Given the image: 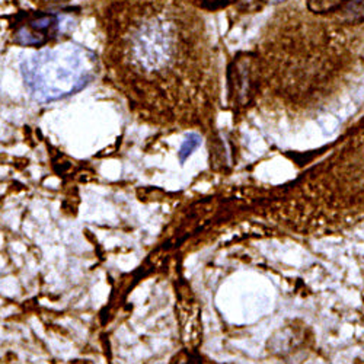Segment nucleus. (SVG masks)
I'll return each mask as SVG.
<instances>
[{"mask_svg": "<svg viewBox=\"0 0 364 364\" xmlns=\"http://www.w3.org/2000/svg\"><path fill=\"white\" fill-rule=\"evenodd\" d=\"M95 58L89 51L65 46L43 51L23 63L26 86L40 101H55L85 87L94 76Z\"/></svg>", "mask_w": 364, "mask_h": 364, "instance_id": "nucleus-1", "label": "nucleus"}, {"mask_svg": "<svg viewBox=\"0 0 364 364\" xmlns=\"http://www.w3.org/2000/svg\"><path fill=\"white\" fill-rule=\"evenodd\" d=\"M57 18L54 15H40L33 18L28 23L22 25L15 37L23 46H41L48 40L50 34L57 29Z\"/></svg>", "mask_w": 364, "mask_h": 364, "instance_id": "nucleus-2", "label": "nucleus"}, {"mask_svg": "<svg viewBox=\"0 0 364 364\" xmlns=\"http://www.w3.org/2000/svg\"><path fill=\"white\" fill-rule=\"evenodd\" d=\"M201 144V137L198 136V134H190L188 137H187V140L182 143V146H181V149H179V161L184 164L191 155H193V151L198 147Z\"/></svg>", "mask_w": 364, "mask_h": 364, "instance_id": "nucleus-3", "label": "nucleus"}]
</instances>
